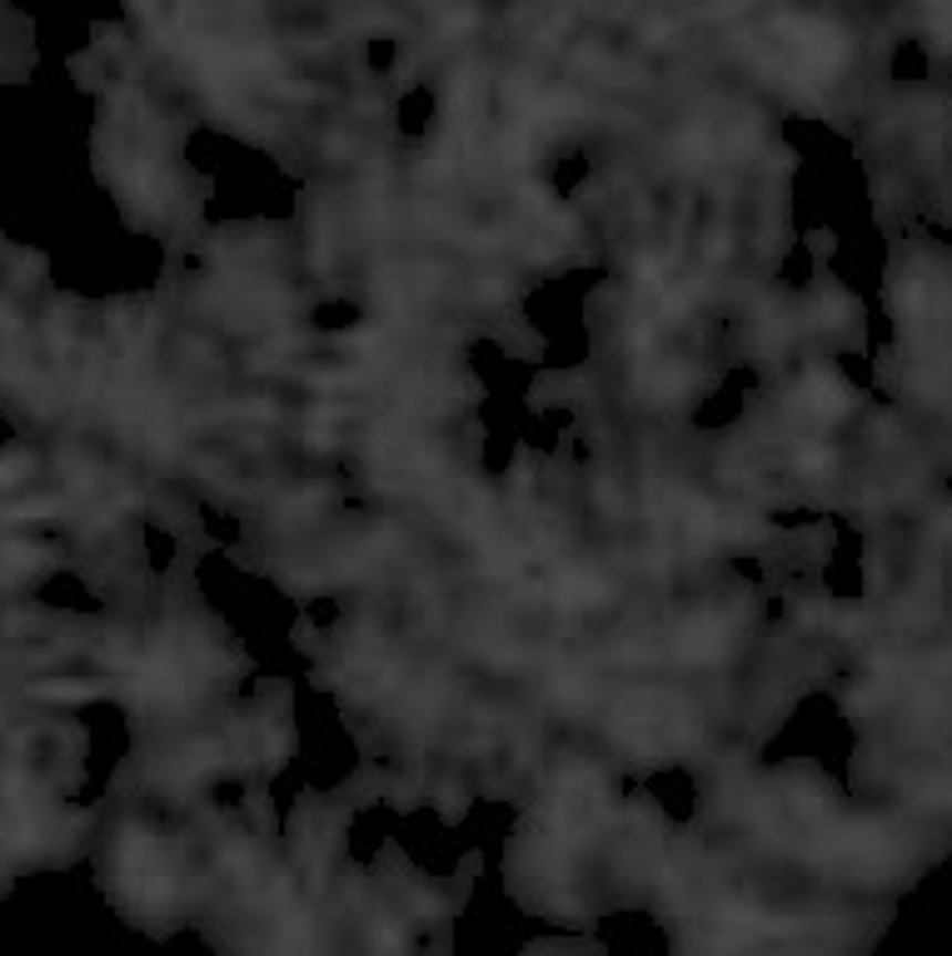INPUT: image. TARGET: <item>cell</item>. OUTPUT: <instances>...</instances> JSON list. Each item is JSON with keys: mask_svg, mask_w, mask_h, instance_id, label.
<instances>
[{"mask_svg": "<svg viewBox=\"0 0 952 956\" xmlns=\"http://www.w3.org/2000/svg\"><path fill=\"white\" fill-rule=\"evenodd\" d=\"M121 886H125V892H131L141 906L165 902V892H170V876H165L161 846H155L151 836L131 832V836L121 842Z\"/></svg>", "mask_w": 952, "mask_h": 956, "instance_id": "obj_1", "label": "cell"}, {"mask_svg": "<svg viewBox=\"0 0 952 956\" xmlns=\"http://www.w3.org/2000/svg\"><path fill=\"white\" fill-rule=\"evenodd\" d=\"M808 398H813V408H818V414H838V408L848 404V388L832 384V378H813V384H808Z\"/></svg>", "mask_w": 952, "mask_h": 956, "instance_id": "obj_3", "label": "cell"}, {"mask_svg": "<svg viewBox=\"0 0 952 956\" xmlns=\"http://www.w3.org/2000/svg\"><path fill=\"white\" fill-rule=\"evenodd\" d=\"M723 647V623L718 617H693V623L679 627V653L683 657H708Z\"/></svg>", "mask_w": 952, "mask_h": 956, "instance_id": "obj_2", "label": "cell"}]
</instances>
